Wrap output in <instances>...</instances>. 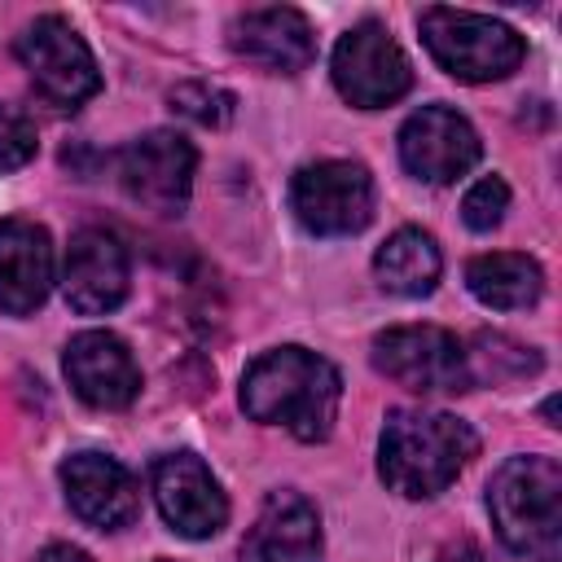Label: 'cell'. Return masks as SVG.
<instances>
[{
    "label": "cell",
    "instance_id": "1",
    "mask_svg": "<svg viewBox=\"0 0 562 562\" xmlns=\"http://www.w3.org/2000/svg\"><path fill=\"white\" fill-rule=\"evenodd\" d=\"M342 400L338 369L307 347H272L255 356L241 373V408L263 426H281L303 443H316L334 430Z\"/></svg>",
    "mask_w": 562,
    "mask_h": 562
},
{
    "label": "cell",
    "instance_id": "2",
    "mask_svg": "<svg viewBox=\"0 0 562 562\" xmlns=\"http://www.w3.org/2000/svg\"><path fill=\"white\" fill-rule=\"evenodd\" d=\"M474 452H479V435L461 417L395 408L386 413V426L378 439V474L391 492L408 501H426V496H439Z\"/></svg>",
    "mask_w": 562,
    "mask_h": 562
},
{
    "label": "cell",
    "instance_id": "3",
    "mask_svg": "<svg viewBox=\"0 0 562 562\" xmlns=\"http://www.w3.org/2000/svg\"><path fill=\"white\" fill-rule=\"evenodd\" d=\"M487 514L509 553H549L562 536V470L553 457H509L487 479Z\"/></svg>",
    "mask_w": 562,
    "mask_h": 562
},
{
    "label": "cell",
    "instance_id": "4",
    "mask_svg": "<svg viewBox=\"0 0 562 562\" xmlns=\"http://www.w3.org/2000/svg\"><path fill=\"white\" fill-rule=\"evenodd\" d=\"M422 26V44L426 53L461 83H492L505 79L522 66L527 44L514 26L487 18V13H470V9H448V4H430L417 13Z\"/></svg>",
    "mask_w": 562,
    "mask_h": 562
},
{
    "label": "cell",
    "instance_id": "5",
    "mask_svg": "<svg viewBox=\"0 0 562 562\" xmlns=\"http://www.w3.org/2000/svg\"><path fill=\"white\" fill-rule=\"evenodd\" d=\"M373 369L417 395L470 391L474 369L457 334L439 325H391L373 338Z\"/></svg>",
    "mask_w": 562,
    "mask_h": 562
},
{
    "label": "cell",
    "instance_id": "6",
    "mask_svg": "<svg viewBox=\"0 0 562 562\" xmlns=\"http://www.w3.org/2000/svg\"><path fill=\"white\" fill-rule=\"evenodd\" d=\"M18 61L26 66L35 92L57 105V110H79L88 97L101 92V70H97V57L92 48L79 40V31L57 18V13H44L35 18L18 44H13Z\"/></svg>",
    "mask_w": 562,
    "mask_h": 562
},
{
    "label": "cell",
    "instance_id": "7",
    "mask_svg": "<svg viewBox=\"0 0 562 562\" xmlns=\"http://www.w3.org/2000/svg\"><path fill=\"white\" fill-rule=\"evenodd\" d=\"M290 211L316 237H351L373 220V176L360 162H307L290 180Z\"/></svg>",
    "mask_w": 562,
    "mask_h": 562
},
{
    "label": "cell",
    "instance_id": "8",
    "mask_svg": "<svg viewBox=\"0 0 562 562\" xmlns=\"http://www.w3.org/2000/svg\"><path fill=\"white\" fill-rule=\"evenodd\" d=\"M329 75H334V88L342 92V101H351L356 110H382L413 88V66L382 22L351 26L334 44Z\"/></svg>",
    "mask_w": 562,
    "mask_h": 562
},
{
    "label": "cell",
    "instance_id": "9",
    "mask_svg": "<svg viewBox=\"0 0 562 562\" xmlns=\"http://www.w3.org/2000/svg\"><path fill=\"white\" fill-rule=\"evenodd\" d=\"M193 167L198 154L180 132H145L132 145L119 149L114 171L123 193L154 211V215H180L189 206V189H193Z\"/></svg>",
    "mask_w": 562,
    "mask_h": 562
},
{
    "label": "cell",
    "instance_id": "10",
    "mask_svg": "<svg viewBox=\"0 0 562 562\" xmlns=\"http://www.w3.org/2000/svg\"><path fill=\"white\" fill-rule=\"evenodd\" d=\"M132 285V255L114 228L88 224L70 237L66 263H61V294L75 312L101 316L114 312L127 299Z\"/></svg>",
    "mask_w": 562,
    "mask_h": 562
},
{
    "label": "cell",
    "instance_id": "11",
    "mask_svg": "<svg viewBox=\"0 0 562 562\" xmlns=\"http://www.w3.org/2000/svg\"><path fill=\"white\" fill-rule=\"evenodd\" d=\"M149 487L167 527L184 540H211L228 522V496L193 452H167L149 470Z\"/></svg>",
    "mask_w": 562,
    "mask_h": 562
},
{
    "label": "cell",
    "instance_id": "12",
    "mask_svg": "<svg viewBox=\"0 0 562 562\" xmlns=\"http://www.w3.org/2000/svg\"><path fill=\"white\" fill-rule=\"evenodd\" d=\"M479 132L452 105H422L400 127V162L426 184H448L465 176L479 162Z\"/></svg>",
    "mask_w": 562,
    "mask_h": 562
},
{
    "label": "cell",
    "instance_id": "13",
    "mask_svg": "<svg viewBox=\"0 0 562 562\" xmlns=\"http://www.w3.org/2000/svg\"><path fill=\"white\" fill-rule=\"evenodd\" d=\"M70 391L92 408H127L140 395V369L132 347L110 329H83L61 351Z\"/></svg>",
    "mask_w": 562,
    "mask_h": 562
},
{
    "label": "cell",
    "instance_id": "14",
    "mask_svg": "<svg viewBox=\"0 0 562 562\" xmlns=\"http://www.w3.org/2000/svg\"><path fill=\"white\" fill-rule=\"evenodd\" d=\"M61 487H66V505L97 531H119L140 514L136 479L127 474L123 461L105 452H70L61 461Z\"/></svg>",
    "mask_w": 562,
    "mask_h": 562
},
{
    "label": "cell",
    "instance_id": "15",
    "mask_svg": "<svg viewBox=\"0 0 562 562\" xmlns=\"http://www.w3.org/2000/svg\"><path fill=\"white\" fill-rule=\"evenodd\" d=\"M321 553L325 536L316 505L290 487L268 492L241 540V562H321Z\"/></svg>",
    "mask_w": 562,
    "mask_h": 562
},
{
    "label": "cell",
    "instance_id": "16",
    "mask_svg": "<svg viewBox=\"0 0 562 562\" xmlns=\"http://www.w3.org/2000/svg\"><path fill=\"white\" fill-rule=\"evenodd\" d=\"M53 290V241L48 228L22 215L0 220V312L26 316Z\"/></svg>",
    "mask_w": 562,
    "mask_h": 562
},
{
    "label": "cell",
    "instance_id": "17",
    "mask_svg": "<svg viewBox=\"0 0 562 562\" xmlns=\"http://www.w3.org/2000/svg\"><path fill=\"white\" fill-rule=\"evenodd\" d=\"M233 53L246 57L250 66L259 70H272V75H299L312 57H316V35H312V22L290 9V4H272V9H250L233 22V35H228Z\"/></svg>",
    "mask_w": 562,
    "mask_h": 562
},
{
    "label": "cell",
    "instance_id": "18",
    "mask_svg": "<svg viewBox=\"0 0 562 562\" xmlns=\"http://www.w3.org/2000/svg\"><path fill=\"white\" fill-rule=\"evenodd\" d=\"M439 272H443V255L435 237L422 228H395L373 255L378 285L400 299H426L439 285Z\"/></svg>",
    "mask_w": 562,
    "mask_h": 562
},
{
    "label": "cell",
    "instance_id": "19",
    "mask_svg": "<svg viewBox=\"0 0 562 562\" xmlns=\"http://www.w3.org/2000/svg\"><path fill=\"white\" fill-rule=\"evenodd\" d=\"M465 285L483 307L496 312H514V307H531L544 290V272L531 255L518 250H492L465 263Z\"/></svg>",
    "mask_w": 562,
    "mask_h": 562
},
{
    "label": "cell",
    "instance_id": "20",
    "mask_svg": "<svg viewBox=\"0 0 562 562\" xmlns=\"http://www.w3.org/2000/svg\"><path fill=\"white\" fill-rule=\"evenodd\" d=\"M167 101H171L176 114H184V119H193L202 127H224L233 119V110H237V97L228 88H220V83H206V79L176 83L167 92Z\"/></svg>",
    "mask_w": 562,
    "mask_h": 562
},
{
    "label": "cell",
    "instance_id": "21",
    "mask_svg": "<svg viewBox=\"0 0 562 562\" xmlns=\"http://www.w3.org/2000/svg\"><path fill=\"white\" fill-rule=\"evenodd\" d=\"M505 211H509V184H505L501 176L474 180V184L465 189V198H461V220H465V228H474V233H492V228L505 220Z\"/></svg>",
    "mask_w": 562,
    "mask_h": 562
},
{
    "label": "cell",
    "instance_id": "22",
    "mask_svg": "<svg viewBox=\"0 0 562 562\" xmlns=\"http://www.w3.org/2000/svg\"><path fill=\"white\" fill-rule=\"evenodd\" d=\"M35 158V127L13 105H0V171H18Z\"/></svg>",
    "mask_w": 562,
    "mask_h": 562
},
{
    "label": "cell",
    "instance_id": "23",
    "mask_svg": "<svg viewBox=\"0 0 562 562\" xmlns=\"http://www.w3.org/2000/svg\"><path fill=\"white\" fill-rule=\"evenodd\" d=\"M435 562H492L474 540H452V544H443L439 549V558Z\"/></svg>",
    "mask_w": 562,
    "mask_h": 562
},
{
    "label": "cell",
    "instance_id": "24",
    "mask_svg": "<svg viewBox=\"0 0 562 562\" xmlns=\"http://www.w3.org/2000/svg\"><path fill=\"white\" fill-rule=\"evenodd\" d=\"M35 562H92V558L79 544H44Z\"/></svg>",
    "mask_w": 562,
    "mask_h": 562
},
{
    "label": "cell",
    "instance_id": "25",
    "mask_svg": "<svg viewBox=\"0 0 562 562\" xmlns=\"http://www.w3.org/2000/svg\"><path fill=\"white\" fill-rule=\"evenodd\" d=\"M549 562H553V558H549Z\"/></svg>",
    "mask_w": 562,
    "mask_h": 562
}]
</instances>
